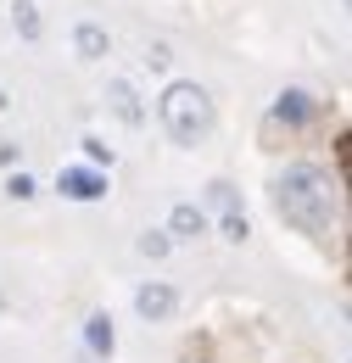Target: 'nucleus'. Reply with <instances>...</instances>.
Masks as SVG:
<instances>
[{
	"label": "nucleus",
	"instance_id": "f257e3e1",
	"mask_svg": "<svg viewBox=\"0 0 352 363\" xmlns=\"http://www.w3.org/2000/svg\"><path fill=\"white\" fill-rule=\"evenodd\" d=\"M274 207L291 229H302L313 240H324L330 229L341 224V196H336V179L313 162H291L280 179H274Z\"/></svg>",
	"mask_w": 352,
	"mask_h": 363
},
{
	"label": "nucleus",
	"instance_id": "f03ea898",
	"mask_svg": "<svg viewBox=\"0 0 352 363\" xmlns=\"http://www.w3.org/2000/svg\"><path fill=\"white\" fill-rule=\"evenodd\" d=\"M157 118H163V129H168L174 145H196V140H207V129H213V95L202 90L196 79H179V84L163 90Z\"/></svg>",
	"mask_w": 352,
	"mask_h": 363
},
{
	"label": "nucleus",
	"instance_id": "7ed1b4c3",
	"mask_svg": "<svg viewBox=\"0 0 352 363\" xmlns=\"http://www.w3.org/2000/svg\"><path fill=\"white\" fill-rule=\"evenodd\" d=\"M56 190H62L67 201H101V196H106V174H95V168H62Z\"/></svg>",
	"mask_w": 352,
	"mask_h": 363
},
{
	"label": "nucleus",
	"instance_id": "20e7f679",
	"mask_svg": "<svg viewBox=\"0 0 352 363\" xmlns=\"http://www.w3.org/2000/svg\"><path fill=\"white\" fill-rule=\"evenodd\" d=\"M168 240H202L207 235V213L202 207H190V201H179L174 213H168V229H163Z\"/></svg>",
	"mask_w": 352,
	"mask_h": 363
},
{
	"label": "nucleus",
	"instance_id": "39448f33",
	"mask_svg": "<svg viewBox=\"0 0 352 363\" xmlns=\"http://www.w3.org/2000/svg\"><path fill=\"white\" fill-rule=\"evenodd\" d=\"M134 308H140V318H151V324H163V318L179 308V296L168 291V285H140L134 291Z\"/></svg>",
	"mask_w": 352,
	"mask_h": 363
},
{
	"label": "nucleus",
	"instance_id": "423d86ee",
	"mask_svg": "<svg viewBox=\"0 0 352 363\" xmlns=\"http://www.w3.org/2000/svg\"><path fill=\"white\" fill-rule=\"evenodd\" d=\"M313 112H319V106H313L308 90H285L280 101H274V118H280V123H308Z\"/></svg>",
	"mask_w": 352,
	"mask_h": 363
},
{
	"label": "nucleus",
	"instance_id": "0eeeda50",
	"mask_svg": "<svg viewBox=\"0 0 352 363\" xmlns=\"http://www.w3.org/2000/svg\"><path fill=\"white\" fill-rule=\"evenodd\" d=\"M84 347L95 352V358H112L118 335H112V318H106V313H89V318H84Z\"/></svg>",
	"mask_w": 352,
	"mask_h": 363
},
{
	"label": "nucleus",
	"instance_id": "6e6552de",
	"mask_svg": "<svg viewBox=\"0 0 352 363\" xmlns=\"http://www.w3.org/2000/svg\"><path fill=\"white\" fill-rule=\"evenodd\" d=\"M106 101H112V112H118L123 123H145V112H140V101H134V90L123 84V79H112V84H106Z\"/></svg>",
	"mask_w": 352,
	"mask_h": 363
},
{
	"label": "nucleus",
	"instance_id": "1a4fd4ad",
	"mask_svg": "<svg viewBox=\"0 0 352 363\" xmlns=\"http://www.w3.org/2000/svg\"><path fill=\"white\" fill-rule=\"evenodd\" d=\"M73 45H79V56H84V62H95V56H106V34H101L95 23H79Z\"/></svg>",
	"mask_w": 352,
	"mask_h": 363
},
{
	"label": "nucleus",
	"instance_id": "9d476101",
	"mask_svg": "<svg viewBox=\"0 0 352 363\" xmlns=\"http://www.w3.org/2000/svg\"><path fill=\"white\" fill-rule=\"evenodd\" d=\"M11 23H17L23 40H40V6H34V0H17V6H11Z\"/></svg>",
	"mask_w": 352,
	"mask_h": 363
},
{
	"label": "nucleus",
	"instance_id": "9b49d317",
	"mask_svg": "<svg viewBox=\"0 0 352 363\" xmlns=\"http://www.w3.org/2000/svg\"><path fill=\"white\" fill-rule=\"evenodd\" d=\"M168 246H174V240H168L163 229H145V235H140V252H145V257H168Z\"/></svg>",
	"mask_w": 352,
	"mask_h": 363
},
{
	"label": "nucleus",
	"instance_id": "f8f14e48",
	"mask_svg": "<svg viewBox=\"0 0 352 363\" xmlns=\"http://www.w3.org/2000/svg\"><path fill=\"white\" fill-rule=\"evenodd\" d=\"M79 145H84V157H89V162H106V168H112V145H101L95 135H84Z\"/></svg>",
	"mask_w": 352,
	"mask_h": 363
},
{
	"label": "nucleus",
	"instance_id": "ddd939ff",
	"mask_svg": "<svg viewBox=\"0 0 352 363\" xmlns=\"http://www.w3.org/2000/svg\"><path fill=\"white\" fill-rule=\"evenodd\" d=\"M11 196H17V201H34V179H28V174H17V179H11Z\"/></svg>",
	"mask_w": 352,
	"mask_h": 363
}]
</instances>
